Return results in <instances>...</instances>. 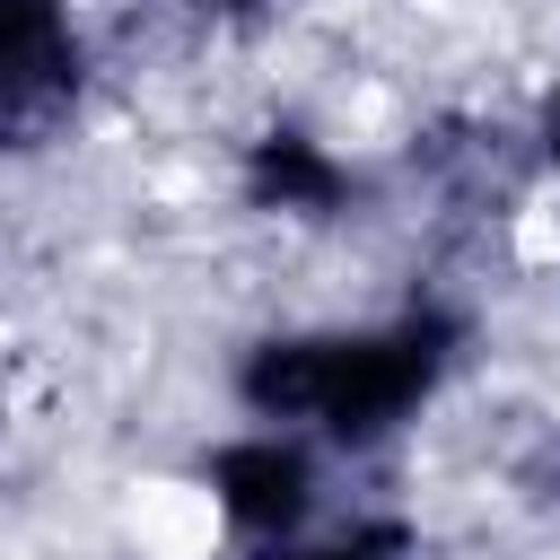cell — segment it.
Returning a JSON list of instances; mask_svg holds the SVG:
<instances>
[{
	"label": "cell",
	"mask_w": 560,
	"mask_h": 560,
	"mask_svg": "<svg viewBox=\"0 0 560 560\" xmlns=\"http://www.w3.org/2000/svg\"><path fill=\"white\" fill-rule=\"evenodd\" d=\"M438 368H446L438 315H402V324H368V332H289L245 359V402L289 429L376 438L438 385Z\"/></svg>",
	"instance_id": "obj_1"
},
{
	"label": "cell",
	"mask_w": 560,
	"mask_h": 560,
	"mask_svg": "<svg viewBox=\"0 0 560 560\" xmlns=\"http://www.w3.org/2000/svg\"><path fill=\"white\" fill-rule=\"evenodd\" d=\"M79 26H70V0H9V26H0V122L18 149H44L52 122H70L79 105Z\"/></svg>",
	"instance_id": "obj_2"
},
{
	"label": "cell",
	"mask_w": 560,
	"mask_h": 560,
	"mask_svg": "<svg viewBox=\"0 0 560 560\" xmlns=\"http://www.w3.org/2000/svg\"><path fill=\"white\" fill-rule=\"evenodd\" d=\"M201 481L219 490V508H228V525H236L245 542H280V551H289V534H298L306 508H315V464H306V446L280 438V429L219 446Z\"/></svg>",
	"instance_id": "obj_3"
},
{
	"label": "cell",
	"mask_w": 560,
	"mask_h": 560,
	"mask_svg": "<svg viewBox=\"0 0 560 560\" xmlns=\"http://www.w3.org/2000/svg\"><path fill=\"white\" fill-rule=\"evenodd\" d=\"M394 534H359V542H324V551H280V560H394Z\"/></svg>",
	"instance_id": "obj_4"
},
{
	"label": "cell",
	"mask_w": 560,
	"mask_h": 560,
	"mask_svg": "<svg viewBox=\"0 0 560 560\" xmlns=\"http://www.w3.org/2000/svg\"><path fill=\"white\" fill-rule=\"evenodd\" d=\"M551 481H560V446H551Z\"/></svg>",
	"instance_id": "obj_5"
}]
</instances>
